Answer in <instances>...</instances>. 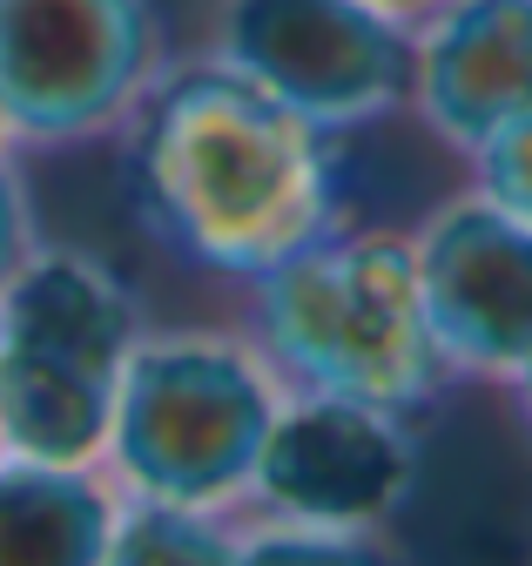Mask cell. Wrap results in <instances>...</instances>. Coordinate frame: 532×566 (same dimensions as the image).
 <instances>
[{"instance_id": "cell-1", "label": "cell", "mask_w": 532, "mask_h": 566, "mask_svg": "<svg viewBox=\"0 0 532 566\" xmlns=\"http://www.w3.org/2000/svg\"><path fill=\"white\" fill-rule=\"evenodd\" d=\"M115 142L136 223L210 276L243 283L338 230V135L216 54L169 61Z\"/></svg>"}, {"instance_id": "cell-2", "label": "cell", "mask_w": 532, "mask_h": 566, "mask_svg": "<svg viewBox=\"0 0 532 566\" xmlns=\"http://www.w3.org/2000/svg\"><path fill=\"white\" fill-rule=\"evenodd\" d=\"M236 331L263 350L284 391L425 411L451 378L425 324L412 237L397 230L338 223L284 263L243 276Z\"/></svg>"}, {"instance_id": "cell-3", "label": "cell", "mask_w": 532, "mask_h": 566, "mask_svg": "<svg viewBox=\"0 0 532 566\" xmlns=\"http://www.w3.org/2000/svg\"><path fill=\"white\" fill-rule=\"evenodd\" d=\"M277 405L284 385L243 331L149 324V337L121 365L102 465L128 500L243 513Z\"/></svg>"}, {"instance_id": "cell-4", "label": "cell", "mask_w": 532, "mask_h": 566, "mask_svg": "<svg viewBox=\"0 0 532 566\" xmlns=\"http://www.w3.org/2000/svg\"><path fill=\"white\" fill-rule=\"evenodd\" d=\"M142 337V297L108 256L47 237L0 297V452L102 465L115 385Z\"/></svg>"}, {"instance_id": "cell-5", "label": "cell", "mask_w": 532, "mask_h": 566, "mask_svg": "<svg viewBox=\"0 0 532 566\" xmlns=\"http://www.w3.org/2000/svg\"><path fill=\"white\" fill-rule=\"evenodd\" d=\"M162 67V0H0V122L28 156L115 142Z\"/></svg>"}, {"instance_id": "cell-6", "label": "cell", "mask_w": 532, "mask_h": 566, "mask_svg": "<svg viewBox=\"0 0 532 566\" xmlns=\"http://www.w3.org/2000/svg\"><path fill=\"white\" fill-rule=\"evenodd\" d=\"M216 61L323 135H351L412 102V28L371 0H223Z\"/></svg>"}, {"instance_id": "cell-7", "label": "cell", "mask_w": 532, "mask_h": 566, "mask_svg": "<svg viewBox=\"0 0 532 566\" xmlns=\"http://www.w3.org/2000/svg\"><path fill=\"white\" fill-rule=\"evenodd\" d=\"M412 485H418L412 411L323 398V391H284L236 520L377 533L412 500Z\"/></svg>"}, {"instance_id": "cell-8", "label": "cell", "mask_w": 532, "mask_h": 566, "mask_svg": "<svg viewBox=\"0 0 532 566\" xmlns=\"http://www.w3.org/2000/svg\"><path fill=\"white\" fill-rule=\"evenodd\" d=\"M425 324L451 378H512L532 358V223L465 189L412 237Z\"/></svg>"}, {"instance_id": "cell-9", "label": "cell", "mask_w": 532, "mask_h": 566, "mask_svg": "<svg viewBox=\"0 0 532 566\" xmlns=\"http://www.w3.org/2000/svg\"><path fill=\"white\" fill-rule=\"evenodd\" d=\"M445 149L479 142L532 108V0H438L412 28V102Z\"/></svg>"}, {"instance_id": "cell-10", "label": "cell", "mask_w": 532, "mask_h": 566, "mask_svg": "<svg viewBox=\"0 0 532 566\" xmlns=\"http://www.w3.org/2000/svg\"><path fill=\"white\" fill-rule=\"evenodd\" d=\"M121 513L108 465H41L0 452V566H102Z\"/></svg>"}, {"instance_id": "cell-11", "label": "cell", "mask_w": 532, "mask_h": 566, "mask_svg": "<svg viewBox=\"0 0 532 566\" xmlns=\"http://www.w3.org/2000/svg\"><path fill=\"white\" fill-rule=\"evenodd\" d=\"M102 566H236V513L162 506L121 492Z\"/></svg>"}, {"instance_id": "cell-12", "label": "cell", "mask_w": 532, "mask_h": 566, "mask_svg": "<svg viewBox=\"0 0 532 566\" xmlns=\"http://www.w3.org/2000/svg\"><path fill=\"white\" fill-rule=\"evenodd\" d=\"M236 566H397V559L377 546V533L236 520Z\"/></svg>"}, {"instance_id": "cell-13", "label": "cell", "mask_w": 532, "mask_h": 566, "mask_svg": "<svg viewBox=\"0 0 532 566\" xmlns=\"http://www.w3.org/2000/svg\"><path fill=\"white\" fill-rule=\"evenodd\" d=\"M472 189L486 202H499L506 217L532 223V108L499 122L479 149H472Z\"/></svg>"}, {"instance_id": "cell-14", "label": "cell", "mask_w": 532, "mask_h": 566, "mask_svg": "<svg viewBox=\"0 0 532 566\" xmlns=\"http://www.w3.org/2000/svg\"><path fill=\"white\" fill-rule=\"evenodd\" d=\"M47 243L41 230V202H34V176H28V149L0 142V297L8 283L28 270V256Z\"/></svg>"}, {"instance_id": "cell-15", "label": "cell", "mask_w": 532, "mask_h": 566, "mask_svg": "<svg viewBox=\"0 0 532 566\" xmlns=\"http://www.w3.org/2000/svg\"><path fill=\"white\" fill-rule=\"evenodd\" d=\"M371 8H384V14H397V21H405V28H418L432 8H438V0H371Z\"/></svg>"}, {"instance_id": "cell-16", "label": "cell", "mask_w": 532, "mask_h": 566, "mask_svg": "<svg viewBox=\"0 0 532 566\" xmlns=\"http://www.w3.org/2000/svg\"><path fill=\"white\" fill-rule=\"evenodd\" d=\"M506 385H512V405H519V418H525V432H532V358H525V365H519V371H512Z\"/></svg>"}, {"instance_id": "cell-17", "label": "cell", "mask_w": 532, "mask_h": 566, "mask_svg": "<svg viewBox=\"0 0 532 566\" xmlns=\"http://www.w3.org/2000/svg\"><path fill=\"white\" fill-rule=\"evenodd\" d=\"M0 142H8V122H0Z\"/></svg>"}]
</instances>
